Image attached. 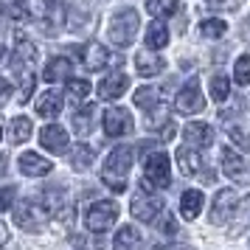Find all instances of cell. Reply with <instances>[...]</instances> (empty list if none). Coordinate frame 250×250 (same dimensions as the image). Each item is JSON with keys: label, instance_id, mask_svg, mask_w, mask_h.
Masks as SVG:
<instances>
[{"label": "cell", "instance_id": "cell-1", "mask_svg": "<svg viewBox=\"0 0 250 250\" xmlns=\"http://www.w3.org/2000/svg\"><path fill=\"white\" fill-rule=\"evenodd\" d=\"M132 146H115L107 160H104V169H102V180L113 188L115 194L126 191V171L132 166Z\"/></svg>", "mask_w": 250, "mask_h": 250}, {"label": "cell", "instance_id": "cell-2", "mask_svg": "<svg viewBox=\"0 0 250 250\" xmlns=\"http://www.w3.org/2000/svg\"><path fill=\"white\" fill-rule=\"evenodd\" d=\"M138 23H141V17H138L135 9H121L113 17V23H110V40L118 48L132 45L135 42V34H138Z\"/></svg>", "mask_w": 250, "mask_h": 250}, {"label": "cell", "instance_id": "cell-3", "mask_svg": "<svg viewBox=\"0 0 250 250\" xmlns=\"http://www.w3.org/2000/svg\"><path fill=\"white\" fill-rule=\"evenodd\" d=\"M169 183H171L169 155H166V152H152L146 158V166H144V191L166 188Z\"/></svg>", "mask_w": 250, "mask_h": 250}, {"label": "cell", "instance_id": "cell-4", "mask_svg": "<svg viewBox=\"0 0 250 250\" xmlns=\"http://www.w3.org/2000/svg\"><path fill=\"white\" fill-rule=\"evenodd\" d=\"M48 219H51V208L42 203H34V200L23 203L14 211V222L25 230H42L48 225Z\"/></svg>", "mask_w": 250, "mask_h": 250}, {"label": "cell", "instance_id": "cell-5", "mask_svg": "<svg viewBox=\"0 0 250 250\" xmlns=\"http://www.w3.org/2000/svg\"><path fill=\"white\" fill-rule=\"evenodd\" d=\"M87 228H90L93 233H102V230H110L115 225V219H118V205L113 200H99V203H93L87 208Z\"/></svg>", "mask_w": 250, "mask_h": 250}, {"label": "cell", "instance_id": "cell-6", "mask_svg": "<svg viewBox=\"0 0 250 250\" xmlns=\"http://www.w3.org/2000/svg\"><path fill=\"white\" fill-rule=\"evenodd\" d=\"M104 132L110 138H124L132 132V115H129V110H124V107H110L107 113H104Z\"/></svg>", "mask_w": 250, "mask_h": 250}, {"label": "cell", "instance_id": "cell-7", "mask_svg": "<svg viewBox=\"0 0 250 250\" xmlns=\"http://www.w3.org/2000/svg\"><path fill=\"white\" fill-rule=\"evenodd\" d=\"M174 107H177V113H183V115L200 113V110L205 107V99H203V93H200V82H197V79L188 82V84H186V87L177 93Z\"/></svg>", "mask_w": 250, "mask_h": 250}, {"label": "cell", "instance_id": "cell-8", "mask_svg": "<svg viewBox=\"0 0 250 250\" xmlns=\"http://www.w3.org/2000/svg\"><path fill=\"white\" fill-rule=\"evenodd\" d=\"M158 214H163V200L160 197L144 191L132 200V216L135 219H141V222H155Z\"/></svg>", "mask_w": 250, "mask_h": 250}, {"label": "cell", "instance_id": "cell-9", "mask_svg": "<svg viewBox=\"0 0 250 250\" xmlns=\"http://www.w3.org/2000/svg\"><path fill=\"white\" fill-rule=\"evenodd\" d=\"M236 203H239L236 191H230V188L216 191L214 205H211V222H214V225H222V222H228V219L233 216V211H236Z\"/></svg>", "mask_w": 250, "mask_h": 250}, {"label": "cell", "instance_id": "cell-10", "mask_svg": "<svg viewBox=\"0 0 250 250\" xmlns=\"http://www.w3.org/2000/svg\"><path fill=\"white\" fill-rule=\"evenodd\" d=\"M129 87V79H126V73H110V76H104L102 84H99V99L104 102H113V99H121Z\"/></svg>", "mask_w": 250, "mask_h": 250}, {"label": "cell", "instance_id": "cell-11", "mask_svg": "<svg viewBox=\"0 0 250 250\" xmlns=\"http://www.w3.org/2000/svg\"><path fill=\"white\" fill-rule=\"evenodd\" d=\"M222 169H225V174L230 177V180H236V183H248L250 180L248 163H245V158L236 155L233 149H225V152H222Z\"/></svg>", "mask_w": 250, "mask_h": 250}, {"label": "cell", "instance_id": "cell-12", "mask_svg": "<svg viewBox=\"0 0 250 250\" xmlns=\"http://www.w3.org/2000/svg\"><path fill=\"white\" fill-rule=\"evenodd\" d=\"M51 169H54V163L42 158V155H37V152H23L20 155V171L25 177H45Z\"/></svg>", "mask_w": 250, "mask_h": 250}, {"label": "cell", "instance_id": "cell-13", "mask_svg": "<svg viewBox=\"0 0 250 250\" xmlns=\"http://www.w3.org/2000/svg\"><path fill=\"white\" fill-rule=\"evenodd\" d=\"M183 135H186V144H191L194 149H203V146H211V144H214V129L208 124H203V121L186 124Z\"/></svg>", "mask_w": 250, "mask_h": 250}, {"label": "cell", "instance_id": "cell-14", "mask_svg": "<svg viewBox=\"0 0 250 250\" xmlns=\"http://www.w3.org/2000/svg\"><path fill=\"white\" fill-rule=\"evenodd\" d=\"M40 144H42L48 152L59 155V152H65V149H68V132H65L62 126H57V124H48L45 129L40 132Z\"/></svg>", "mask_w": 250, "mask_h": 250}, {"label": "cell", "instance_id": "cell-15", "mask_svg": "<svg viewBox=\"0 0 250 250\" xmlns=\"http://www.w3.org/2000/svg\"><path fill=\"white\" fill-rule=\"evenodd\" d=\"M135 68H138L141 76H158L160 70L166 68V62H163L152 48H149V51H141V54L135 57Z\"/></svg>", "mask_w": 250, "mask_h": 250}, {"label": "cell", "instance_id": "cell-16", "mask_svg": "<svg viewBox=\"0 0 250 250\" xmlns=\"http://www.w3.org/2000/svg\"><path fill=\"white\" fill-rule=\"evenodd\" d=\"M82 59H84V65L90 70H102L110 62V51L104 45H99V42H90V45H84V51H82Z\"/></svg>", "mask_w": 250, "mask_h": 250}, {"label": "cell", "instance_id": "cell-17", "mask_svg": "<svg viewBox=\"0 0 250 250\" xmlns=\"http://www.w3.org/2000/svg\"><path fill=\"white\" fill-rule=\"evenodd\" d=\"M177 169L186 174V177H191V174H197V171L203 169V158H200V152L197 149H177Z\"/></svg>", "mask_w": 250, "mask_h": 250}, {"label": "cell", "instance_id": "cell-18", "mask_svg": "<svg viewBox=\"0 0 250 250\" xmlns=\"http://www.w3.org/2000/svg\"><path fill=\"white\" fill-rule=\"evenodd\" d=\"M203 211V191L200 188H188L180 197V214L183 219H197V214Z\"/></svg>", "mask_w": 250, "mask_h": 250}, {"label": "cell", "instance_id": "cell-19", "mask_svg": "<svg viewBox=\"0 0 250 250\" xmlns=\"http://www.w3.org/2000/svg\"><path fill=\"white\" fill-rule=\"evenodd\" d=\"M59 113H62V93L48 90L45 96H40V102H37V115H42V118H57Z\"/></svg>", "mask_w": 250, "mask_h": 250}, {"label": "cell", "instance_id": "cell-20", "mask_svg": "<svg viewBox=\"0 0 250 250\" xmlns=\"http://www.w3.org/2000/svg\"><path fill=\"white\" fill-rule=\"evenodd\" d=\"M70 70H73V62L68 57H54L45 68V82H62L70 79Z\"/></svg>", "mask_w": 250, "mask_h": 250}, {"label": "cell", "instance_id": "cell-21", "mask_svg": "<svg viewBox=\"0 0 250 250\" xmlns=\"http://www.w3.org/2000/svg\"><path fill=\"white\" fill-rule=\"evenodd\" d=\"M115 248L118 250H141V233L132 225H124L115 233Z\"/></svg>", "mask_w": 250, "mask_h": 250}, {"label": "cell", "instance_id": "cell-22", "mask_svg": "<svg viewBox=\"0 0 250 250\" xmlns=\"http://www.w3.org/2000/svg\"><path fill=\"white\" fill-rule=\"evenodd\" d=\"M68 160H70V166H73L76 171H84L93 163V146H87V144H76V146L70 149Z\"/></svg>", "mask_w": 250, "mask_h": 250}, {"label": "cell", "instance_id": "cell-23", "mask_svg": "<svg viewBox=\"0 0 250 250\" xmlns=\"http://www.w3.org/2000/svg\"><path fill=\"white\" fill-rule=\"evenodd\" d=\"M146 45L152 48V51H160V48L169 45V28L163 23H152L146 31Z\"/></svg>", "mask_w": 250, "mask_h": 250}, {"label": "cell", "instance_id": "cell-24", "mask_svg": "<svg viewBox=\"0 0 250 250\" xmlns=\"http://www.w3.org/2000/svg\"><path fill=\"white\" fill-rule=\"evenodd\" d=\"M31 132H34V126H31V121L25 115H17L12 121V141L14 144H25L31 138Z\"/></svg>", "mask_w": 250, "mask_h": 250}, {"label": "cell", "instance_id": "cell-25", "mask_svg": "<svg viewBox=\"0 0 250 250\" xmlns=\"http://www.w3.org/2000/svg\"><path fill=\"white\" fill-rule=\"evenodd\" d=\"M146 9L155 17H171V14H177V9H180V0H149Z\"/></svg>", "mask_w": 250, "mask_h": 250}, {"label": "cell", "instance_id": "cell-26", "mask_svg": "<svg viewBox=\"0 0 250 250\" xmlns=\"http://www.w3.org/2000/svg\"><path fill=\"white\" fill-rule=\"evenodd\" d=\"M169 124V110L163 107V102H158L155 107H149V115H146V126L149 129H160V126Z\"/></svg>", "mask_w": 250, "mask_h": 250}, {"label": "cell", "instance_id": "cell-27", "mask_svg": "<svg viewBox=\"0 0 250 250\" xmlns=\"http://www.w3.org/2000/svg\"><path fill=\"white\" fill-rule=\"evenodd\" d=\"M158 102H160V90L158 87H141V90L135 93V104L138 107H144V110L155 107Z\"/></svg>", "mask_w": 250, "mask_h": 250}, {"label": "cell", "instance_id": "cell-28", "mask_svg": "<svg viewBox=\"0 0 250 250\" xmlns=\"http://www.w3.org/2000/svg\"><path fill=\"white\" fill-rule=\"evenodd\" d=\"M93 107H84L82 113H76V118H73V129L79 132V135H87L90 132V126H93Z\"/></svg>", "mask_w": 250, "mask_h": 250}, {"label": "cell", "instance_id": "cell-29", "mask_svg": "<svg viewBox=\"0 0 250 250\" xmlns=\"http://www.w3.org/2000/svg\"><path fill=\"white\" fill-rule=\"evenodd\" d=\"M233 79H236V84H250V54H242V57L236 59Z\"/></svg>", "mask_w": 250, "mask_h": 250}, {"label": "cell", "instance_id": "cell-30", "mask_svg": "<svg viewBox=\"0 0 250 250\" xmlns=\"http://www.w3.org/2000/svg\"><path fill=\"white\" fill-rule=\"evenodd\" d=\"M211 96H214V102H225L228 96H230V82H228V76H214L211 79Z\"/></svg>", "mask_w": 250, "mask_h": 250}, {"label": "cell", "instance_id": "cell-31", "mask_svg": "<svg viewBox=\"0 0 250 250\" xmlns=\"http://www.w3.org/2000/svg\"><path fill=\"white\" fill-rule=\"evenodd\" d=\"M228 135H230L233 144H239L245 152H250V129H245V126H239V124H230L228 126Z\"/></svg>", "mask_w": 250, "mask_h": 250}, {"label": "cell", "instance_id": "cell-32", "mask_svg": "<svg viewBox=\"0 0 250 250\" xmlns=\"http://www.w3.org/2000/svg\"><path fill=\"white\" fill-rule=\"evenodd\" d=\"M228 31V23L225 20H219V17H211V20H203V34L216 40V37H222Z\"/></svg>", "mask_w": 250, "mask_h": 250}, {"label": "cell", "instance_id": "cell-33", "mask_svg": "<svg viewBox=\"0 0 250 250\" xmlns=\"http://www.w3.org/2000/svg\"><path fill=\"white\" fill-rule=\"evenodd\" d=\"M90 82H84V79H70L68 82V93H70V99H76V102H82V99H87L90 96Z\"/></svg>", "mask_w": 250, "mask_h": 250}, {"label": "cell", "instance_id": "cell-34", "mask_svg": "<svg viewBox=\"0 0 250 250\" xmlns=\"http://www.w3.org/2000/svg\"><path fill=\"white\" fill-rule=\"evenodd\" d=\"M14 200V188L12 186H6V188H0V211H6Z\"/></svg>", "mask_w": 250, "mask_h": 250}, {"label": "cell", "instance_id": "cell-35", "mask_svg": "<svg viewBox=\"0 0 250 250\" xmlns=\"http://www.w3.org/2000/svg\"><path fill=\"white\" fill-rule=\"evenodd\" d=\"M9 96H12V84H9L6 79H0V107L9 102Z\"/></svg>", "mask_w": 250, "mask_h": 250}, {"label": "cell", "instance_id": "cell-36", "mask_svg": "<svg viewBox=\"0 0 250 250\" xmlns=\"http://www.w3.org/2000/svg\"><path fill=\"white\" fill-rule=\"evenodd\" d=\"M205 3H211V6H222L225 0H205Z\"/></svg>", "mask_w": 250, "mask_h": 250}, {"label": "cell", "instance_id": "cell-37", "mask_svg": "<svg viewBox=\"0 0 250 250\" xmlns=\"http://www.w3.org/2000/svg\"><path fill=\"white\" fill-rule=\"evenodd\" d=\"M3 171H6V160L0 158V174H3Z\"/></svg>", "mask_w": 250, "mask_h": 250}, {"label": "cell", "instance_id": "cell-38", "mask_svg": "<svg viewBox=\"0 0 250 250\" xmlns=\"http://www.w3.org/2000/svg\"><path fill=\"white\" fill-rule=\"evenodd\" d=\"M180 250H194V248H180Z\"/></svg>", "mask_w": 250, "mask_h": 250}, {"label": "cell", "instance_id": "cell-39", "mask_svg": "<svg viewBox=\"0 0 250 250\" xmlns=\"http://www.w3.org/2000/svg\"><path fill=\"white\" fill-rule=\"evenodd\" d=\"M0 141H3V129H0Z\"/></svg>", "mask_w": 250, "mask_h": 250}, {"label": "cell", "instance_id": "cell-40", "mask_svg": "<svg viewBox=\"0 0 250 250\" xmlns=\"http://www.w3.org/2000/svg\"><path fill=\"white\" fill-rule=\"evenodd\" d=\"M51 3H59V0H51Z\"/></svg>", "mask_w": 250, "mask_h": 250}, {"label": "cell", "instance_id": "cell-41", "mask_svg": "<svg viewBox=\"0 0 250 250\" xmlns=\"http://www.w3.org/2000/svg\"><path fill=\"white\" fill-rule=\"evenodd\" d=\"M14 3H20V0H14Z\"/></svg>", "mask_w": 250, "mask_h": 250}]
</instances>
